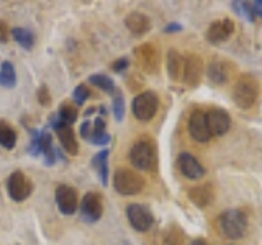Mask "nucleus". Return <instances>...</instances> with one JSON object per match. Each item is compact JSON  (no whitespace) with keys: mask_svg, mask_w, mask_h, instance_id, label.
Masks as SVG:
<instances>
[{"mask_svg":"<svg viewBox=\"0 0 262 245\" xmlns=\"http://www.w3.org/2000/svg\"><path fill=\"white\" fill-rule=\"evenodd\" d=\"M259 95V85L252 77H241L233 88V100L243 110H248L256 103Z\"/></svg>","mask_w":262,"mask_h":245,"instance_id":"7ed1b4c3","label":"nucleus"},{"mask_svg":"<svg viewBox=\"0 0 262 245\" xmlns=\"http://www.w3.org/2000/svg\"><path fill=\"white\" fill-rule=\"evenodd\" d=\"M158 106H159L158 95L154 92H143L135 96L131 110H133L136 119L151 121L156 116V113H158Z\"/></svg>","mask_w":262,"mask_h":245,"instance_id":"423d86ee","label":"nucleus"},{"mask_svg":"<svg viewBox=\"0 0 262 245\" xmlns=\"http://www.w3.org/2000/svg\"><path fill=\"white\" fill-rule=\"evenodd\" d=\"M8 36H10V30H8V24L5 21L0 20V43H7Z\"/></svg>","mask_w":262,"mask_h":245,"instance_id":"f704fd0d","label":"nucleus"},{"mask_svg":"<svg viewBox=\"0 0 262 245\" xmlns=\"http://www.w3.org/2000/svg\"><path fill=\"white\" fill-rule=\"evenodd\" d=\"M0 85L5 88H13L16 85V72L12 62H2L0 65Z\"/></svg>","mask_w":262,"mask_h":245,"instance_id":"393cba45","label":"nucleus"},{"mask_svg":"<svg viewBox=\"0 0 262 245\" xmlns=\"http://www.w3.org/2000/svg\"><path fill=\"white\" fill-rule=\"evenodd\" d=\"M128 65H129L128 57H120V59H117V61H115V62L112 64V69H113L115 72L121 74V72H125V70L128 69Z\"/></svg>","mask_w":262,"mask_h":245,"instance_id":"72a5a7b5","label":"nucleus"},{"mask_svg":"<svg viewBox=\"0 0 262 245\" xmlns=\"http://www.w3.org/2000/svg\"><path fill=\"white\" fill-rule=\"evenodd\" d=\"M79 116L77 113V108H74V105L71 103H62L59 106V111H57V118H59L62 122H66V125H72V122H76Z\"/></svg>","mask_w":262,"mask_h":245,"instance_id":"cd10ccee","label":"nucleus"},{"mask_svg":"<svg viewBox=\"0 0 262 245\" xmlns=\"http://www.w3.org/2000/svg\"><path fill=\"white\" fill-rule=\"evenodd\" d=\"M208 77L213 84H225L229 77V69H228V64L226 62H221V61H215L210 64L208 67Z\"/></svg>","mask_w":262,"mask_h":245,"instance_id":"5701e85b","label":"nucleus"},{"mask_svg":"<svg viewBox=\"0 0 262 245\" xmlns=\"http://www.w3.org/2000/svg\"><path fill=\"white\" fill-rule=\"evenodd\" d=\"M188 133L199 142L210 141V131L207 128V119H205V113L200 110H195L190 118H188Z\"/></svg>","mask_w":262,"mask_h":245,"instance_id":"4468645a","label":"nucleus"},{"mask_svg":"<svg viewBox=\"0 0 262 245\" xmlns=\"http://www.w3.org/2000/svg\"><path fill=\"white\" fill-rule=\"evenodd\" d=\"M218 226L220 231L228 239H241L246 234V227H248V219L246 214L239 209H228L221 212L218 217Z\"/></svg>","mask_w":262,"mask_h":245,"instance_id":"f257e3e1","label":"nucleus"},{"mask_svg":"<svg viewBox=\"0 0 262 245\" xmlns=\"http://www.w3.org/2000/svg\"><path fill=\"white\" fill-rule=\"evenodd\" d=\"M125 24H126V28L131 33H133V35H136V36L146 35V33L151 30L149 16L141 13V12H131V13H128L126 18H125Z\"/></svg>","mask_w":262,"mask_h":245,"instance_id":"f3484780","label":"nucleus"},{"mask_svg":"<svg viewBox=\"0 0 262 245\" xmlns=\"http://www.w3.org/2000/svg\"><path fill=\"white\" fill-rule=\"evenodd\" d=\"M129 162L139 170H144V172L152 170L156 167L154 145L149 141H146V139L135 142V145L131 147V151H129Z\"/></svg>","mask_w":262,"mask_h":245,"instance_id":"39448f33","label":"nucleus"},{"mask_svg":"<svg viewBox=\"0 0 262 245\" xmlns=\"http://www.w3.org/2000/svg\"><path fill=\"white\" fill-rule=\"evenodd\" d=\"M103 212V200L98 193L90 191L80 201V214L87 223H97Z\"/></svg>","mask_w":262,"mask_h":245,"instance_id":"9d476101","label":"nucleus"},{"mask_svg":"<svg viewBox=\"0 0 262 245\" xmlns=\"http://www.w3.org/2000/svg\"><path fill=\"white\" fill-rule=\"evenodd\" d=\"M190 245H208V243L205 242V240H202V239H196V240H193Z\"/></svg>","mask_w":262,"mask_h":245,"instance_id":"4c0bfd02","label":"nucleus"},{"mask_svg":"<svg viewBox=\"0 0 262 245\" xmlns=\"http://www.w3.org/2000/svg\"><path fill=\"white\" fill-rule=\"evenodd\" d=\"M89 82L92 85H95L97 88L103 90L105 93H112L113 95L115 90H117V87H115V82L108 76H105V74H95V76H90Z\"/></svg>","mask_w":262,"mask_h":245,"instance_id":"bb28decb","label":"nucleus"},{"mask_svg":"<svg viewBox=\"0 0 262 245\" xmlns=\"http://www.w3.org/2000/svg\"><path fill=\"white\" fill-rule=\"evenodd\" d=\"M126 216L129 224L133 226V229L139 232H146L147 229H151L152 223H154V216L149 211V208L143 206V204L133 203L126 208Z\"/></svg>","mask_w":262,"mask_h":245,"instance_id":"6e6552de","label":"nucleus"},{"mask_svg":"<svg viewBox=\"0 0 262 245\" xmlns=\"http://www.w3.org/2000/svg\"><path fill=\"white\" fill-rule=\"evenodd\" d=\"M38 100H39V103L43 105V106H48L49 103H51V95H49L46 85H41L38 88Z\"/></svg>","mask_w":262,"mask_h":245,"instance_id":"473e14b6","label":"nucleus"},{"mask_svg":"<svg viewBox=\"0 0 262 245\" xmlns=\"http://www.w3.org/2000/svg\"><path fill=\"white\" fill-rule=\"evenodd\" d=\"M188 198L192 200L193 204L200 208L208 206L213 201V191L210 185H202V186H193L188 190Z\"/></svg>","mask_w":262,"mask_h":245,"instance_id":"4be33fe9","label":"nucleus"},{"mask_svg":"<svg viewBox=\"0 0 262 245\" xmlns=\"http://www.w3.org/2000/svg\"><path fill=\"white\" fill-rule=\"evenodd\" d=\"M251 7H252L254 16H259V18H262V0H256V2H251Z\"/></svg>","mask_w":262,"mask_h":245,"instance_id":"c9c22d12","label":"nucleus"},{"mask_svg":"<svg viewBox=\"0 0 262 245\" xmlns=\"http://www.w3.org/2000/svg\"><path fill=\"white\" fill-rule=\"evenodd\" d=\"M182 30V27H180L179 23H169L166 28H164V31L166 33H176V31H180Z\"/></svg>","mask_w":262,"mask_h":245,"instance_id":"e433bc0d","label":"nucleus"},{"mask_svg":"<svg viewBox=\"0 0 262 245\" xmlns=\"http://www.w3.org/2000/svg\"><path fill=\"white\" fill-rule=\"evenodd\" d=\"M233 7H234V10L246 16V20H249V21H254V12H252V7H251V2H233Z\"/></svg>","mask_w":262,"mask_h":245,"instance_id":"c756f323","label":"nucleus"},{"mask_svg":"<svg viewBox=\"0 0 262 245\" xmlns=\"http://www.w3.org/2000/svg\"><path fill=\"white\" fill-rule=\"evenodd\" d=\"M177 163H179V168L184 174V177L190 178V180H196L205 175V168L202 167V163L188 152L180 154L177 159Z\"/></svg>","mask_w":262,"mask_h":245,"instance_id":"dca6fc26","label":"nucleus"},{"mask_svg":"<svg viewBox=\"0 0 262 245\" xmlns=\"http://www.w3.org/2000/svg\"><path fill=\"white\" fill-rule=\"evenodd\" d=\"M51 128L57 134V139H59L62 149L71 155H76L79 152V144H77V139H76V134H74L72 126L66 125V122H62L59 118L56 116L51 119Z\"/></svg>","mask_w":262,"mask_h":245,"instance_id":"1a4fd4ad","label":"nucleus"},{"mask_svg":"<svg viewBox=\"0 0 262 245\" xmlns=\"http://www.w3.org/2000/svg\"><path fill=\"white\" fill-rule=\"evenodd\" d=\"M31 190H33V185L30 182V178L20 170L13 172L7 180V193L16 203H21L27 200L31 194Z\"/></svg>","mask_w":262,"mask_h":245,"instance_id":"0eeeda50","label":"nucleus"},{"mask_svg":"<svg viewBox=\"0 0 262 245\" xmlns=\"http://www.w3.org/2000/svg\"><path fill=\"white\" fill-rule=\"evenodd\" d=\"M56 204L66 216H71L77 211V191L69 185H59L56 188Z\"/></svg>","mask_w":262,"mask_h":245,"instance_id":"f8f14e48","label":"nucleus"},{"mask_svg":"<svg viewBox=\"0 0 262 245\" xmlns=\"http://www.w3.org/2000/svg\"><path fill=\"white\" fill-rule=\"evenodd\" d=\"M184 65H185L184 57L176 49H170L167 53V72L172 80H180L184 77Z\"/></svg>","mask_w":262,"mask_h":245,"instance_id":"aec40b11","label":"nucleus"},{"mask_svg":"<svg viewBox=\"0 0 262 245\" xmlns=\"http://www.w3.org/2000/svg\"><path fill=\"white\" fill-rule=\"evenodd\" d=\"M113 116L117 121H123V118H125V100H123V95L118 90H115L113 93Z\"/></svg>","mask_w":262,"mask_h":245,"instance_id":"c85d7f7f","label":"nucleus"},{"mask_svg":"<svg viewBox=\"0 0 262 245\" xmlns=\"http://www.w3.org/2000/svg\"><path fill=\"white\" fill-rule=\"evenodd\" d=\"M135 54L138 57V62L143 65L146 70L152 72L156 69V65H158V51H156L154 44H141L139 47L135 49Z\"/></svg>","mask_w":262,"mask_h":245,"instance_id":"a211bd4d","label":"nucleus"},{"mask_svg":"<svg viewBox=\"0 0 262 245\" xmlns=\"http://www.w3.org/2000/svg\"><path fill=\"white\" fill-rule=\"evenodd\" d=\"M234 31V23L229 18H221L213 21L207 30V39L211 44H220L226 41Z\"/></svg>","mask_w":262,"mask_h":245,"instance_id":"ddd939ff","label":"nucleus"},{"mask_svg":"<svg viewBox=\"0 0 262 245\" xmlns=\"http://www.w3.org/2000/svg\"><path fill=\"white\" fill-rule=\"evenodd\" d=\"M205 119H207V128L210 131V136H223L228 133L229 126H231L229 114L220 108H213L208 113H205Z\"/></svg>","mask_w":262,"mask_h":245,"instance_id":"9b49d317","label":"nucleus"},{"mask_svg":"<svg viewBox=\"0 0 262 245\" xmlns=\"http://www.w3.org/2000/svg\"><path fill=\"white\" fill-rule=\"evenodd\" d=\"M72 96H74V100H76L77 105H84L85 100L90 96V92L85 85H79V87H76V90H74Z\"/></svg>","mask_w":262,"mask_h":245,"instance_id":"2f4dec72","label":"nucleus"},{"mask_svg":"<svg viewBox=\"0 0 262 245\" xmlns=\"http://www.w3.org/2000/svg\"><path fill=\"white\" fill-rule=\"evenodd\" d=\"M202 74H203V62L199 56L190 54L185 59V65H184V80L187 85L190 87H196L202 80Z\"/></svg>","mask_w":262,"mask_h":245,"instance_id":"2eb2a0df","label":"nucleus"},{"mask_svg":"<svg viewBox=\"0 0 262 245\" xmlns=\"http://www.w3.org/2000/svg\"><path fill=\"white\" fill-rule=\"evenodd\" d=\"M108 149H102L100 152L95 154V157L92 159V165L97 170V175L100 178V182L103 186L108 185Z\"/></svg>","mask_w":262,"mask_h":245,"instance_id":"412c9836","label":"nucleus"},{"mask_svg":"<svg viewBox=\"0 0 262 245\" xmlns=\"http://www.w3.org/2000/svg\"><path fill=\"white\" fill-rule=\"evenodd\" d=\"M164 245H184V234L177 227L170 229L166 239H164Z\"/></svg>","mask_w":262,"mask_h":245,"instance_id":"7c9ffc66","label":"nucleus"},{"mask_svg":"<svg viewBox=\"0 0 262 245\" xmlns=\"http://www.w3.org/2000/svg\"><path fill=\"white\" fill-rule=\"evenodd\" d=\"M10 35L23 49H31L33 44H35V35L28 28H13L10 31Z\"/></svg>","mask_w":262,"mask_h":245,"instance_id":"a878e982","label":"nucleus"},{"mask_svg":"<svg viewBox=\"0 0 262 245\" xmlns=\"http://www.w3.org/2000/svg\"><path fill=\"white\" fill-rule=\"evenodd\" d=\"M16 144V133L7 121L0 119V145L7 151H12Z\"/></svg>","mask_w":262,"mask_h":245,"instance_id":"b1692460","label":"nucleus"},{"mask_svg":"<svg viewBox=\"0 0 262 245\" xmlns=\"http://www.w3.org/2000/svg\"><path fill=\"white\" fill-rule=\"evenodd\" d=\"M30 152L33 155H43L46 165H53L56 159L59 157V154H57V151L53 145V136L48 129L35 131V133H33Z\"/></svg>","mask_w":262,"mask_h":245,"instance_id":"20e7f679","label":"nucleus"},{"mask_svg":"<svg viewBox=\"0 0 262 245\" xmlns=\"http://www.w3.org/2000/svg\"><path fill=\"white\" fill-rule=\"evenodd\" d=\"M113 188L117 193L131 196L138 194L144 188V180L129 168H118L113 175Z\"/></svg>","mask_w":262,"mask_h":245,"instance_id":"f03ea898","label":"nucleus"},{"mask_svg":"<svg viewBox=\"0 0 262 245\" xmlns=\"http://www.w3.org/2000/svg\"><path fill=\"white\" fill-rule=\"evenodd\" d=\"M85 141L92 142L95 145H105V144L110 142V134L106 133V125L100 116L95 118V121H92L90 133H89Z\"/></svg>","mask_w":262,"mask_h":245,"instance_id":"6ab92c4d","label":"nucleus"}]
</instances>
